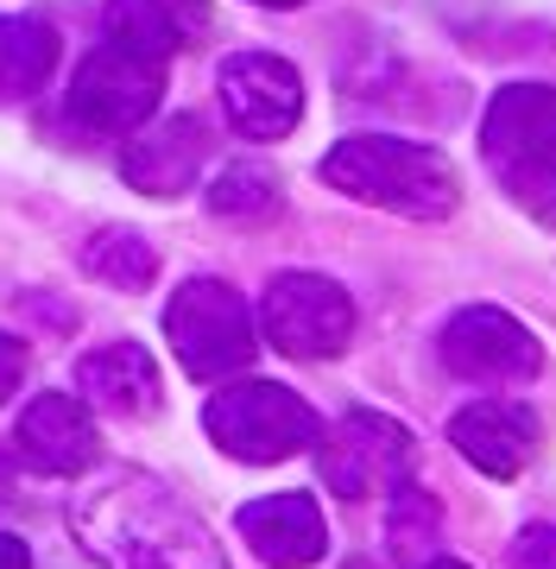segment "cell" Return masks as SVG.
<instances>
[{
  "instance_id": "6",
  "label": "cell",
  "mask_w": 556,
  "mask_h": 569,
  "mask_svg": "<svg viewBox=\"0 0 556 569\" xmlns=\"http://www.w3.org/2000/svg\"><path fill=\"white\" fill-rule=\"evenodd\" d=\"M481 152L513 183L518 197H532L556 178V89L550 82H506L481 121Z\"/></svg>"
},
{
  "instance_id": "25",
  "label": "cell",
  "mask_w": 556,
  "mask_h": 569,
  "mask_svg": "<svg viewBox=\"0 0 556 569\" xmlns=\"http://www.w3.org/2000/svg\"><path fill=\"white\" fill-rule=\"evenodd\" d=\"M260 7H297V0H260Z\"/></svg>"
},
{
  "instance_id": "24",
  "label": "cell",
  "mask_w": 556,
  "mask_h": 569,
  "mask_svg": "<svg viewBox=\"0 0 556 569\" xmlns=\"http://www.w3.org/2000/svg\"><path fill=\"white\" fill-rule=\"evenodd\" d=\"M431 569H468V563H455V557H436V563Z\"/></svg>"
},
{
  "instance_id": "1",
  "label": "cell",
  "mask_w": 556,
  "mask_h": 569,
  "mask_svg": "<svg viewBox=\"0 0 556 569\" xmlns=\"http://www.w3.org/2000/svg\"><path fill=\"white\" fill-rule=\"evenodd\" d=\"M70 519L89 557H102L108 569H228L209 531L178 507V493L133 468H114L89 493H77Z\"/></svg>"
},
{
  "instance_id": "4",
  "label": "cell",
  "mask_w": 556,
  "mask_h": 569,
  "mask_svg": "<svg viewBox=\"0 0 556 569\" xmlns=\"http://www.w3.org/2000/svg\"><path fill=\"white\" fill-rule=\"evenodd\" d=\"M165 336L190 380H241L260 348L247 298L228 279H190L165 305Z\"/></svg>"
},
{
  "instance_id": "9",
  "label": "cell",
  "mask_w": 556,
  "mask_h": 569,
  "mask_svg": "<svg viewBox=\"0 0 556 569\" xmlns=\"http://www.w3.org/2000/svg\"><path fill=\"white\" fill-rule=\"evenodd\" d=\"M443 367L474 380V387H518L544 367V348L513 310L474 305L462 317H449V329H443Z\"/></svg>"
},
{
  "instance_id": "2",
  "label": "cell",
  "mask_w": 556,
  "mask_h": 569,
  "mask_svg": "<svg viewBox=\"0 0 556 569\" xmlns=\"http://www.w3.org/2000/svg\"><path fill=\"white\" fill-rule=\"evenodd\" d=\"M323 178L354 203L405 216V222H443L462 203V183H455L449 159L417 140H392V133H354V140L330 146Z\"/></svg>"
},
{
  "instance_id": "23",
  "label": "cell",
  "mask_w": 556,
  "mask_h": 569,
  "mask_svg": "<svg viewBox=\"0 0 556 569\" xmlns=\"http://www.w3.org/2000/svg\"><path fill=\"white\" fill-rule=\"evenodd\" d=\"M13 488V468H7V456H0V493Z\"/></svg>"
},
{
  "instance_id": "7",
  "label": "cell",
  "mask_w": 556,
  "mask_h": 569,
  "mask_svg": "<svg viewBox=\"0 0 556 569\" xmlns=\"http://www.w3.org/2000/svg\"><path fill=\"white\" fill-rule=\"evenodd\" d=\"M260 329L291 361H330L354 342V298L323 272H279L260 298Z\"/></svg>"
},
{
  "instance_id": "8",
  "label": "cell",
  "mask_w": 556,
  "mask_h": 569,
  "mask_svg": "<svg viewBox=\"0 0 556 569\" xmlns=\"http://www.w3.org/2000/svg\"><path fill=\"white\" fill-rule=\"evenodd\" d=\"M165 96V63H145L121 44H95L70 82V121L83 133H140Z\"/></svg>"
},
{
  "instance_id": "19",
  "label": "cell",
  "mask_w": 556,
  "mask_h": 569,
  "mask_svg": "<svg viewBox=\"0 0 556 569\" xmlns=\"http://www.w3.org/2000/svg\"><path fill=\"white\" fill-rule=\"evenodd\" d=\"M83 272L102 279L108 291H145V284L159 279V253L133 228H95L83 247Z\"/></svg>"
},
{
  "instance_id": "17",
  "label": "cell",
  "mask_w": 556,
  "mask_h": 569,
  "mask_svg": "<svg viewBox=\"0 0 556 569\" xmlns=\"http://www.w3.org/2000/svg\"><path fill=\"white\" fill-rule=\"evenodd\" d=\"M51 63H58V32H51V20H32V13L0 20V102L39 96L44 77H51Z\"/></svg>"
},
{
  "instance_id": "15",
  "label": "cell",
  "mask_w": 556,
  "mask_h": 569,
  "mask_svg": "<svg viewBox=\"0 0 556 569\" xmlns=\"http://www.w3.org/2000/svg\"><path fill=\"white\" fill-rule=\"evenodd\" d=\"M20 456L44 475H83L95 462V418H89L83 399L70 392H39L20 418Z\"/></svg>"
},
{
  "instance_id": "14",
  "label": "cell",
  "mask_w": 556,
  "mask_h": 569,
  "mask_svg": "<svg viewBox=\"0 0 556 569\" xmlns=\"http://www.w3.org/2000/svg\"><path fill=\"white\" fill-rule=\"evenodd\" d=\"M102 26L108 44H121L145 63H165L209 32V7L203 0H108Z\"/></svg>"
},
{
  "instance_id": "11",
  "label": "cell",
  "mask_w": 556,
  "mask_h": 569,
  "mask_svg": "<svg viewBox=\"0 0 556 569\" xmlns=\"http://www.w3.org/2000/svg\"><path fill=\"white\" fill-rule=\"evenodd\" d=\"M203 159H209V127L196 114H165V121H145L127 140L121 171L145 197H184L203 171Z\"/></svg>"
},
{
  "instance_id": "13",
  "label": "cell",
  "mask_w": 556,
  "mask_h": 569,
  "mask_svg": "<svg viewBox=\"0 0 556 569\" xmlns=\"http://www.w3.org/2000/svg\"><path fill=\"white\" fill-rule=\"evenodd\" d=\"M449 443L468 456L481 475L494 481H513L518 468L537 456V418L513 399H481V406H462L449 418Z\"/></svg>"
},
{
  "instance_id": "5",
  "label": "cell",
  "mask_w": 556,
  "mask_h": 569,
  "mask_svg": "<svg viewBox=\"0 0 556 569\" xmlns=\"http://www.w3.org/2000/svg\"><path fill=\"white\" fill-rule=\"evenodd\" d=\"M316 468L342 500H373V493H398L412 481L417 443L386 411H348L335 418L330 437H316Z\"/></svg>"
},
{
  "instance_id": "20",
  "label": "cell",
  "mask_w": 556,
  "mask_h": 569,
  "mask_svg": "<svg viewBox=\"0 0 556 569\" xmlns=\"http://www.w3.org/2000/svg\"><path fill=\"white\" fill-rule=\"evenodd\" d=\"M513 569H556V526H525L513 538Z\"/></svg>"
},
{
  "instance_id": "21",
  "label": "cell",
  "mask_w": 556,
  "mask_h": 569,
  "mask_svg": "<svg viewBox=\"0 0 556 569\" xmlns=\"http://www.w3.org/2000/svg\"><path fill=\"white\" fill-rule=\"evenodd\" d=\"M20 380H26V348L13 336H0V406L20 392Z\"/></svg>"
},
{
  "instance_id": "18",
  "label": "cell",
  "mask_w": 556,
  "mask_h": 569,
  "mask_svg": "<svg viewBox=\"0 0 556 569\" xmlns=\"http://www.w3.org/2000/svg\"><path fill=\"white\" fill-rule=\"evenodd\" d=\"M279 203H285V190H279V171H272L266 159H234L215 171V183H209V209L222 216V222H272L279 216Z\"/></svg>"
},
{
  "instance_id": "16",
  "label": "cell",
  "mask_w": 556,
  "mask_h": 569,
  "mask_svg": "<svg viewBox=\"0 0 556 569\" xmlns=\"http://www.w3.org/2000/svg\"><path fill=\"white\" fill-rule=\"evenodd\" d=\"M77 387L89 406L114 411V418H145L159 406V367L140 342H102L77 361Z\"/></svg>"
},
{
  "instance_id": "12",
  "label": "cell",
  "mask_w": 556,
  "mask_h": 569,
  "mask_svg": "<svg viewBox=\"0 0 556 569\" xmlns=\"http://www.w3.org/2000/svg\"><path fill=\"white\" fill-rule=\"evenodd\" d=\"M241 538L247 550L260 557L266 569H310L330 545V531H323V512L310 493H266V500H253L241 507Z\"/></svg>"
},
{
  "instance_id": "3",
  "label": "cell",
  "mask_w": 556,
  "mask_h": 569,
  "mask_svg": "<svg viewBox=\"0 0 556 569\" xmlns=\"http://www.w3.org/2000/svg\"><path fill=\"white\" fill-rule=\"evenodd\" d=\"M203 425H209V437H215L222 456L260 462V468L291 462V456L316 449V437H323L316 411H310L291 387H279V380H228V387L209 399Z\"/></svg>"
},
{
  "instance_id": "22",
  "label": "cell",
  "mask_w": 556,
  "mask_h": 569,
  "mask_svg": "<svg viewBox=\"0 0 556 569\" xmlns=\"http://www.w3.org/2000/svg\"><path fill=\"white\" fill-rule=\"evenodd\" d=\"M0 569H32V550H26L13 531H0Z\"/></svg>"
},
{
  "instance_id": "10",
  "label": "cell",
  "mask_w": 556,
  "mask_h": 569,
  "mask_svg": "<svg viewBox=\"0 0 556 569\" xmlns=\"http://www.w3.org/2000/svg\"><path fill=\"white\" fill-rule=\"evenodd\" d=\"M222 114L241 140H285L304 114V82L272 51H241L222 63Z\"/></svg>"
}]
</instances>
